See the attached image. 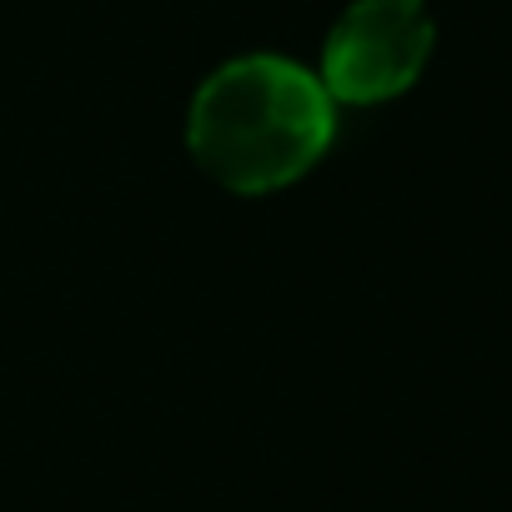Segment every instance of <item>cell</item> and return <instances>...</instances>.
<instances>
[{"mask_svg":"<svg viewBox=\"0 0 512 512\" xmlns=\"http://www.w3.org/2000/svg\"><path fill=\"white\" fill-rule=\"evenodd\" d=\"M437 26L422 0H357L342 11L322 46V86L337 101L377 106L402 96L427 56H432Z\"/></svg>","mask_w":512,"mask_h":512,"instance_id":"obj_2","label":"cell"},{"mask_svg":"<svg viewBox=\"0 0 512 512\" xmlns=\"http://www.w3.org/2000/svg\"><path fill=\"white\" fill-rule=\"evenodd\" d=\"M337 116L327 86L287 56H236L211 71L186 116L196 166L226 191L262 196L322 161Z\"/></svg>","mask_w":512,"mask_h":512,"instance_id":"obj_1","label":"cell"}]
</instances>
